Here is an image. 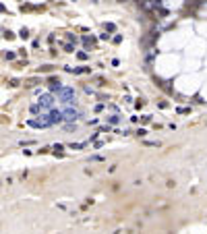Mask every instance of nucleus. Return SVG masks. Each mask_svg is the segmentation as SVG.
<instances>
[{
    "instance_id": "14",
    "label": "nucleus",
    "mask_w": 207,
    "mask_h": 234,
    "mask_svg": "<svg viewBox=\"0 0 207 234\" xmlns=\"http://www.w3.org/2000/svg\"><path fill=\"white\" fill-rule=\"evenodd\" d=\"M137 135H139V137H145V135H147V131H145V128L141 126V128H139V131H137Z\"/></svg>"
},
{
    "instance_id": "1",
    "label": "nucleus",
    "mask_w": 207,
    "mask_h": 234,
    "mask_svg": "<svg viewBox=\"0 0 207 234\" xmlns=\"http://www.w3.org/2000/svg\"><path fill=\"white\" fill-rule=\"evenodd\" d=\"M58 93H60V98H62V102H66V104H71V102L75 100V91L68 89V87H60Z\"/></svg>"
},
{
    "instance_id": "8",
    "label": "nucleus",
    "mask_w": 207,
    "mask_h": 234,
    "mask_svg": "<svg viewBox=\"0 0 207 234\" xmlns=\"http://www.w3.org/2000/svg\"><path fill=\"white\" fill-rule=\"evenodd\" d=\"M77 58H79V60H87V52H77Z\"/></svg>"
},
{
    "instance_id": "4",
    "label": "nucleus",
    "mask_w": 207,
    "mask_h": 234,
    "mask_svg": "<svg viewBox=\"0 0 207 234\" xmlns=\"http://www.w3.org/2000/svg\"><path fill=\"white\" fill-rule=\"evenodd\" d=\"M83 41H85V46H87V48H93V46H95V37L85 35V37H83Z\"/></svg>"
},
{
    "instance_id": "6",
    "label": "nucleus",
    "mask_w": 207,
    "mask_h": 234,
    "mask_svg": "<svg viewBox=\"0 0 207 234\" xmlns=\"http://www.w3.org/2000/svg\"><path fill=\"white\" fill-rule=\"evenodd\" d=\"M19 37H21V39H27V37H29V29H25V27H23V29L19 31Z\"/></svg>"
},
{
    "instance_id": "5",
    "label": "nucleus",
    "mask_w": 207,
    "mask_h": 234,
    "mask_svg": "<svg viewBox=\"0 0 207 234\" xmlns=\"http://www.w3.org/2000/svg\"><path fill=\"white\" fill-rule=\"evenodd\" d=\"M104 29L110 31V33H114V31H116V25H114V23H106V25H104Z\"/></svg>"
},
{
    "instance_id": "15",
    "label": "nucleus",
    "mask_w": 207,
    "mask_h": 234,
    "mask_svg": "<svg viewBox=\"0 0 207 234\" xmlns=\"http://www.w3.org/2000/svg\"><path fill=\"white\" fill-rule=\"evenodd\" d=\"M64 52H75V46H71V44H66V46H64Z\"/></svg>"
},
{
    "instance_id": "17",
    "label": "nucleus",
    "mask_w": 207,
    "mask_h": 234,
    "mask_svg": "<svg viewBox=\"0 0 207 234\" xmlns=\"http://www.w3.org/2000/svg\"><path fill=\"white\" fill-rule=\"evenodd\" d=\"M176 112H178V114H186V112H191V110H188V108H178Z\"/></svg>"
},
{
    "instance_id": "13",
    "label": "nucleus",
    "mask_w": 207,
    "mask_h": 234,
    "mask_svg": "<svg viewBox=\"0 0 207 234\" xmlns=\"http://www.w3.org/2000/svg\"><path fill=\"white\" fill-rule=\"evenodd\" d=\"M112 41H114V44H120V41H122V35H114V37H112Z\"/></svg>"
},
{
    "instance_id": "24",
    "label": "nucleus",
    "mask_w": 207,
    "mask_h": 234,
    "mask_svg": "<svg viewBox=\"0 0 207 234\" xmlns=\"http://www.w3.org/2000/svg\"><path fill=\"white\" fill-rule=\"evenodd\" d=\"M116 2H120V4H122V2H128V0H116Z\"/></svg>"
},
{
    "instance_id": "11",
    "label": "nucleus",
    "mask_w": 207,
    "mask_h": 234,
    "mask_svg": "<svg viewBox=\"0 0 207 234\" xmlns=\"http://www.w3.org/2000/svg\"><path fill=\"white\" fill-rule=\"evenodd\" d=\"M66 118H77V112H73V110H66Z\"/></svg>"
},
{
    "instance_id": "22",
    "label": "nucleus",
    "mask_w": 207,
    "mask_h": 234,
    "mask_svg": "<svg viewBox=\"0 0 207 234\" xmlns=\"http://www.w3.org/2000/svg\"><path fill=\"white\" fill-rule=\"evenodd\" d=\"M39 108H41V106H31V112H33V114H37Z\"/></svg>"
},
{
    "instance_id": "3",
    "label": "nucleus",
    "mask_w": 207,
    "mask_h": 234,
    "mask_svg": "<svg viewBox=\"0 0 207 234\" xmlns=\"http://www.w3.org/2000/svg\"><path fill=\"white\" fill-rule=\"evenodd\" d=\"M48 85H50V89H52V91H58L60 87H62V85H60V81L56 79V77H50V79H48Z\"/></svg>"
},
{
    "instance_id": "20",
    "label": "nucleus",
    "mask_w": 207,
    "mask_h": 234,
    "mask_svg": "<svg viewBox=\"0 0 207 234\" xmlns=\"http://www.w3.org/2000/svg\"><path fill=\"white\" fill-rule=\"evenodd\" d=\"M143 106H145V102H143V100H139V102L135 104V108H143Z\"/></svg>"
},
{
    "instance_id": "7",
    "label": "nucleus",
    "mask_w": 207,
    "mask_h": 234,
    "mask_svg": "<svg viewBox=\"0 0 207 234\" xmlns=\"http://www.w3.org/2000/svg\"><path fill=\"white\" fill-rule=\"evenodd\" d=\"M68 147H71V149H83V147H85V143H71Z\"/></svg>"
},
{
    "instance_id": "16",
    "label": "nucleus",
    "mask_w": 207,
    "mask_h": 234,
    "mask_svg": "<svg viewBox=\"0 0 207 234\" xmlns=\"http://www.w3.org/2000/svg\"><path fill=\"white\" fill-rule=\"evenodd\" d=\"M52 68H54V66H50V64H48V66H41V68H39V71H44V73H50V71H52Z\"/></svg>"
},
{
    "instance_id": "21",
    "label": "nucleus",
    "mask_w": 207,
    "mask_h": 234,
    "mask_svg": "<svg viewBox=\"0 0 207 234\" xmlns=\"http://www.w3.org/2000/svg\"><path fill=\"white\" fill-rule=\"evenodd\" d=\"M118 120H120L118 116H110V122H112V124H116V122H118Z\"/></svg>"
},
{
    "instance_id": "19",
    "label": "nucleus",
    "mask_w": 207,
    "mask_h": 234,
    "mask_svg": "<svg viewBox=\"0 0 207 234\" xmlns=\"http://www.w3.org/2000/svg\"><path fill=\"white\" fill-rule=\"evenodd\" d=\"M4 37H6V39H13L15 35H13V31H6V33H4Z\"/></svg>"
},
{
    "instance_id": "9",
    "label": "nucleus",
    "mask_w": 207,
    "mask_h": 234,
    "mask_svg": "<svg viewBox=\"0 0 207 234\" xmlns=\"http://www.w3.org/2000/svg\"><path fill=\"white\" fill-rule=\"evenodd\" d=\"M37 83H39L37 79H29V81H27V83H25V85H27V87H33V85H37Z\"/></svg>"
},
{
    "instance_id": "23",
    "label": "nucleus",
    "mask_w": 207,
    "mask_h": 234,
    "mask_svg": "<svg viewBox=\"0 0 207 234\" xmlns=\"http://www.w3.org/2000/svg\"><path fill=\"white\" fill-rule=\"evenodd\" d=\"M0 13H6V6L4 4H0Z\"/></svg>"
},
{
    "instance_id": "12",
    "label": "nucleus",
    "mask_w": 207,
    "mask_h": 234,
    "mask_svg": "<svg viewBox=\"0 0 207 234\" xmlns=\"http://www.w3.org/2000/svg\"><path fill=\"white\" fill-rule=\"evenodd\" d=\"M15 58H17L15 52H6V60H15Z\"/></svg>"
},
{
    "instance_id": "18",
    "label": "nucleus",
    "mask_w": 207,
    "mask_h": 234,
    "mask_svg": "<svg viewBox=\"0 0 207 234\" xmlns=\"http://www.w3.org/2000/svg\"><path fill=\"white\" fill-rule=\"evenodd\" d=\"M66 39H68V41H77V37L73 35V33H66Z\"/></svg>"
},
{
    "instance_id": "2",
    "label": "nucleus",
    "mask_w": 207,
    "mask_h": 234,
    "mask_svg": "<svg viewBox=\"0 0 207 234\" xmlns=\"http://www.w3.org/2000/svg\"><path fill=\"white\" fill-rule=\"evenodd\" d=\"M39 106L46 108V110H52V108H54V98H52L50 93H44V95L39 98Z\"/></svg>"
},
{
    "instance_id": "10",
    "label": "nucleus",
    "mask_w": 207,
    "mask_h": 234,
    "mask_svg": "<svg viewBox=\"0 0 207 234\" xmlns=\"http://www.w3.org/2000/svg\"><path fill=\"white\" fill-rule=\"evenodd\" d=\"M145 145H147V147H160L158 141H145Z\"/></svg>"
}]
</instances>
